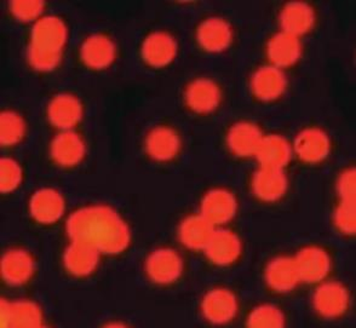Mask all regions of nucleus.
<instances>
[{"instance_id":"1","label":"nucleus","mask_w":356,"mask_h":328,"mask_svg":"<svg viewBox=\"0 0 356 328\" xmlns=\"http://www.w3.org/2000/svg\"><path fill=\"white\" fill-rule=\"evenodd\" d=\"M66 229L73 241L90 245L102 254H120L130 243L125 220L106 205L83 207L73 212L67 220Z\"/></svg>"},{"instance_id":"2","label":"nucleus","mask_w":356,"mask_h":328,"mask_svg":"<svg viewBox=\"0 0 356 328\" xmlns=\"http://www.w3.org/2000/svg\"><path fill=\"white\" fill-rule=\"evenodd\" d=\"M181 256L172 249H158L147 258L145 270L148 277L156 284H171L182 272Z\"/></svg>"},{"instance_id":"3","label":"nucleus","mask_w":356,"mask_h":328,"mask_svg":"<svg viewBox=\"0 0 356 328\" xmlns=\"http://www.w3.org/2000/svg\"><path fill=\"white\" fill-rule=\"evenodd\" d=\"M295 262L300 281L308 284L321 281L331 268V259L327 252L316 246L300 249L295 257Z\"/></svg>"},{"instance_id":"4","label":"nucleus","mask_w":356,"mask_h":328,"mask_svg":"<svg viewBox=\"0 0 356 328\" xmlns=\"http://www.w3.org/2000/svg\"><path fill=\"white\" fill-rule=\"evenodd\" d=\"M314 306L316 311L325 318H337L346 313L349 305V293L342 284L328 281L315 291Z\"/></svg>"},{"instance_id":"5","label":"nucleus","mask_w":356,"mask_h":328,"mask_svg":"<svg viewBox=\"0 0 356 328\" xmlns=\"http://www.w3.org/2000/svg\"><path fill=\"white\" fill-rule=\"evenodd\" d=\"M42 325V311L32 302L1 300V327L37 328Z\"/></svg>"},{"instance_id":"6","label":"nucleus","mask_w":356,"mask_h":328,"mask_svg":"<svg viewBox=\"0 0 356 328\" xmlns=\"http://www.w3.org/2000/svg\"><path fill=\"white\" fill-rule=\"evenodd\" d=\"M202 309L205 319L212 324H227L236 315L238 302L228 290L216 288L205 295Z\"/></svg>"},{"instance_id":"7","label":"nucleus","mask_w":356,"mask_h":328,"mask_svg":"<svg viewBox=\"0 0 356 328\" xmlns=\"http://www.w3.org/2000/svg\"><path fill=\"white\" fill-rule=\"evenodd\" d=\"M32 42L37 47L60 50L66 42L67 27L63 19L55 15H47L38 19L32 28Z\"/></svg>"},{"instance_id":"8","label":"nucleus","mask_w":356,"mask_h":328,"mask_svg":"<svg viewBox=\"0 0 356 328\" xmlns=\"http://www.w3.org/2000/svg\"><path fill=\"white\" fill-rule=\"evenodd\" d=\"M177 54V42L165 31L148 34L142 44V55L152 66L161 67L174 60Z\"/></svg>"},{"instance_id":"9","label":"nucleus","mask_w":356,"mask_h":328,"mask_svg":"<svg viewBox=\"0 0 356 328\" xmlns=\"http://www.w3.org/2000/svg\"><path fill=\"white\" fill-rule=\"evenodd\" d=\"M236 199L225 189H212L202 202V215L212 224H223L236 212Z\"/></svg>"},{"instance_id":"10","label":"nucleus","mask_w":356,"mask_h":328,"mask_svg":"<svg viewBox=\"0 0 356 328\" xmlns=\"http://www.w3.org/2000/svg\"><path fill=\"white\" fill-rule=\"evenodd\" d=\"M29 210L38 222L52 223L56 222L65 211V200L55 189L42 188L34 192L29 202Z\"/></svg>"},{"instance_id":"11","label":"nucleus","mask_w":356,"mask_h":328,"mask_svg":"<svg viewBox=\"0 0 356 328\" xmlns=\"http://www.w3.org/2000/svg\"><path fill=\"white\" fill-rule=\"evenodd\" d=\"M204 249L212 262L218 265H228L239 257L241 243L233 231L218 229L213 231Z\"/></svg>"},{"instance_id":"12","label":"nucleus","mask_w":356,"mask_h":328,"mask_svg":"<svg viewBox=\"0 0 356 328\" xmlns=\"http://www.w3.org/2000/svg\"><path fill=\"white\" fill-rule=\"evenodd\" d=\"M330 147L327 133L318 127H308L302 130L295 141L297 154L309 163L325 159L330 151Z\"/></svg>"},{"instance_id":"13","label":"nucleus","mask_w":356,"mask_h":328,"mask_svg":"<svg viewBox=\"0 0 356 328\" xmlns=\"http://www.w3.org/2000/svg\"><path fill=\"white\" fill-rule=\"evenodd\" d=\"M268 285L277 292L293 290L300 281L295 258L282 256L274 258L266 269Z\"/></svg>"},{"instance_id":"14","label":"nucleus","mask_w":356,"mask_h":328,"mask_svg":"<svg viewBox=\"0 0 356 328\" xmlns=\"http://www.w3.org/2000/svg\"><path fill=\"white\" fill-rule=\"evenodd\" d=\"M80 54L88 66L99 69L112 63L115 57V45L104 34H91L81 44Z\"/></svg>"},{"instance_id":"15","label":"nucleus","mask_w":356,"mask_h":328,"mask_svg":"<svg viewBox=\"0 0 356 328\" xmlns=\"http://www.w3.org/2000/svg\"><path fill=\"white\" fill-rule=\"evenodd\" d=\"M286 75L282 68L274 66L259 67L251 80L254 95L264 101L277 99L286 89Z\"/></svg>"},{"instance_id":"16","label":"nucleus","mask_w":356,"mask_h":328,"mask_svg":"<svg viewBox=\"0 0 356 328\" xmlns=\"http://www.w3.org/2000/svg\"><path fill=\"white\" fill-rule=\"evenodd\" d=\"M83 107L79 99L70 94H60L50 101L47 117L55 126L70 130L79 122Z\"/></svg>"},{"instance_id":"17","label":"nucleus","mask_w":356,"mask_h":328,"mask_svg":"<svg viewBox=\"0 0 356 328\" xmlns=\"http://www.w3.org/2000/svg\"><path fill=\"white\" fill-rule=\"evenodd\" d=\"M1 275L10 285H22L34 272L33 258L24 249H10L1 258Z\"/></svg>"},{"instance_id":"18","label":"nucleus","mask_w":356,"mask_h":328,"mask_svg":"<svg viewBox=\"0 0 356 328\" xmlns=\"http://www.w3.org/2000/svg\"><path fill=\"white\" fill-rule=\"evenodd\" d=\"M302 45L298 35L280 31L268 42V55L274 66L286 67L293 65L300 56Z\"/></svg>"},{"instance_id":"19","label":"nucleus","mask_w":356,"mask_h":328,"mask_svg":"<svg viewBox=\"0 0 356 328\" xmlns=\"http://www.w3.org/2000/svg\"><path fill=\"white\" fill-rule=\"evenodd\" d=\"M197 40L210 51L223 50L232 40L229 22L220 16L207 17L197 27Z\"/></svg>"},{"instance_id":"20","label":"nucleus","mask_w":356,"mask_h":328,"mask_svg":"<svg viewBox=\"0 0 356 328\" xmlns=\"http://www.w3.org/2000/svg\"><path fill=\"white\" fill-rule=\"evenodd\" d=\"M314 19L313 6L303 0L286 3L280 13L282 29L296 35L305 33L314 24Z\"/></svg>"},{"instance_id":"21","label":"nucleus","mask_w":356,"mask_h":328,"mask_svg":"<svg viewBox=\"0 0 356 328\" xmlns=\"http://www.w3.org/2000/svg\"><path fill=\"white\" fill-rule=\"evenodd\" d=\"M186 99L188 106L193 110L199 113L211 112L220 104V88L213 80L199 78L188 86Z\"/></svg>"},{"instance_id":"22","label":"nucleus","mask_w":356,"mask_h":328,"mask_svg":"<svg viewBox=\"0 0 356 328\" xmlns=\"http://www.w3.org/2000/svg\"><path fill=\"white\" fill-rule=\"evenodd\" d=\"M99 252L90 245L73 241L67 247L63 262L67 270L76 277H85L94 272L99 264Z\"/></svg>"},{"instance_id":"23","label":"nucleus","mask_w":356,"mask_h":328,"mask_svg":"<svg viewBox=\"0 0 356 328\" xmlns=\"http://www.w3.org/2000/svg\"><path fill=\"white\" fill-rule=\"evenodd\" d=\"M261 167L282 170L291 158V146L280 135L263 137L256 151Z\"/></svg>"},{"instance_id":"24","label":"nucleus","mask_w":356,"mask_h":328,"mask_svg":"<svg viewBox=\"0 0 356 328\" xmlns=\"http://www.w3.org/2000/svg\"><path fill=\"white\" fill-rule=\"evenodd\" d=\"M262 138L259 127L249 122H236L228 132L230 149L240 156L256 154Z\"/></svg>"},{"instance_id":"25","label":"nucleus","mask_w":356,"mask_h":328,"mask_svg":"<svg viewBox=\"0 0 356 328\" xmlns=\"http://www.w3.org/2000/svg\"><path fill=\"white\" fill-rule=\"evenodd\" d=\"M85 145L78 133L65 130L51 142V155L56 163L63 166H73L83 159Z\"/></svg>"},{"instance_id":"26","label":"nucleus","mask_w":356,"mask_h":328,"mask_svg":"<svg viewBox=\"0 0 356 328\" xmlns=\"http://www.w3.org/2000/svg\"><path fill=\"white\" fill-rule=\"evenodd\" d=\"M252 186L254 194L258 197L273 202L285 194L287 179L282 170L261 167L253 176Z\"/></svg>"},{"instance_id":"27","label":"nucleus","mask_w":356,"mask_h":328,"mask_svg":"<svg viewBox=\"0 0 356 328\" xmlns=\"http://www.w3.org/2000/svg\"><path fill=\"white\" fill-rule=\"evenodd\" d=\"M215 231V225L200 215H192L183 220L179 227V238L189 249H205Z\"/></svg>"},{"instance_id":"28","label":"nucleus","mask_w":356,"mask_h":328,"mask_svg":"<svg viewBox=\"0 0 356 328\" xmlns=\"http://www.w3.org/2000/svg\"><path fill=\"white\" fill-rule=\"evenodd\" d=\"M145 148L154 159H172L179 149V137L170 127H154L145 138Z\"/></svg>"},{"instance_id":"29","label":"nucleus","mask_w":356,"mask_h":328,"mask_svg":"<svg viewBox=\"0 0 356 328\" xmlns=\"http://www.w3.org/2000/svg\"><path fill=\"white\" fill-rule=\"evenodd\" d=\"M24 122L17 113L6 110L0 115V142L4 146H11L22 140Z\"/></svg>"},{"instance_id":"30","label":"nucleus","mask_w":356,"mask_h":328,"mask_svg":"<svg viewBox=\"0 0 356 328\" xmlns=\"http://www.w3.org/2000/svg\"><path fill=\"white\" fill-rule=\"evenodd\" d=\"M248 326L252 328H280L285 326V316L274 305H259L250 314Z\"/></svg>"},{"instance_id":"31","label":"nucleus","mask_w":356,"mask_h":328,"mask_svg":"<svg viewBox=\"0 0 356 328\" xmlns=\"http://www.w3.org/2000/svg\"><path fill=\"white\" fill-rule=\"evenodd\" d=\"M29 60L31 65L39 71H50L58 65L61 60V51L31 44L29 47Z\"/></svg>"},{"instance_id":"32","label":"nucleus","mask_w":356,"mask_h":328,"mask_svg":"<svg viewBox=\"0 0 356 328\" xmlns=\"http://www.w3.org/2000/svg\"><path fill=\"white\" fill-rule=\"evenodd\" d=\"M22 179V170L17 161L10 158L0 160V189L1 192H8L19 187Z\"/></svg>"},{"instance_id":"33","label":"nucleus","mask_w":356,"mask_h":328,"mask_svg":"<svg viewBox=\"0 0 356 328\" xmlns=\"http://www.w3.org/2000/svg\"><path fill=\"white\" fill-rule=\"evenodd\" d=\"M334 222L343 233L354 234L356 230L355 202L342 200L334 212Z\"/></svg>"},{"instance_id":"34","label":"nucleus","mask_w":356,"mask_h":328,"mask_svg":"<svg viewBox=\"0 0 356 328\" xmlns=\"http://www.w3.org/2000/svg\"><path fill=\"white\" fill-rule=\"evenodd\" d=\"M44 3L42 0H13L10 1V9L13 14L21 19L37 17L42 13Z\"/></svg>"},{"instance_id":"35","label":"nucleus","mask_w":356,"mask_h":328,"mask_svg":"<svg viewBox=\"0 0 356 328\" xmlns=\"http://www.w3.org/2000/svg\"><path fill=\"white\" fill-rule=\"evenodd\" d=\"M337 189L342 200L355 202L356 174L355 169H348L339 176Z\"/></svg>"}]
</instances>
